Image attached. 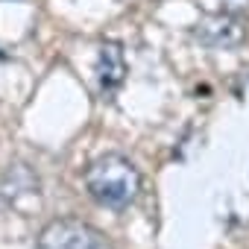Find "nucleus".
Here are the masks:
<instances>
[{
	"label": "nucleus",
	"mask_w": 249,
	"mask_h": 249,
	"mask_svg": "<svg viewBox=\"0 0 249 249\" xmlns=\"http://www.w3.org/2000/svg\"><path fill=\"white\" fill-rule=\"evenodd\" d=\"M85 188L100 205H106L111 211H123L138 199L141 173L129 159L108 153V156H100V159H94L88 164Z\"/></svg>",
	"instance_id": "obj_1"
},
{
	"label": "nucleus",
	"mask_w": 249,
	"mask_h": 249,
	"mask_svg": "<svg viewBox=\"0 0 249 249\" xmlns=\"http://www.w3.org/2000/svg\"><path fill=\"white\" fill-rule=\"evenodd\" d=\"M194 38L211 50H234L249 38V21H246V15L217 9V12H208L196 21Z\"/></svg>",
	"instance_id": "obj_2"
},
{
	"label": "nucleus",
	"mask_w": 249,
	"mask_h": 249,
	"mask_svg": "<svg viewBox=\"0 0 249 249\" xmlns=\"http://www.w3.org/2000/svg\"><path fill=\"white\" fill-rule=\"evenodd\" d=\"M38 249H111V246L106 234L91 223L65 217L44 226V231L38 234Z\"/></svg>",
	"instance_id": "obj_3"
},
{
	"label": "nucleus",
	"mask_w": 249,
	"mask_h": 249,
	"mask_svg": "<svg viewBox=\"0 0 249 249\" xmlns=\"http://www.w3.org/2000/svg\"><path fill=\"white\" fill-rule=\"evenodd\" d=\"M94 73H97V85L106 97H111L123 85V79H126V59H123V47L117 41H103L97 47Z\"/></svg>",
	"instance_id": "obj_4"
},
{
	"label": "nucleus",
	"mask_w": 249,
	"mask_h": 249,
	"mask_svg": "<svg viewBox=\"0 0 249 249\" xmlns=\"http://www.w3.org/2000/svg\"><path fill=\"white\" fill-rule=\"evenodd\" d=\"M220 12H234V15H246L249 9V0H217Z\"/></svg>",
	"instance_id": "obj_5"
}]
</instances>
